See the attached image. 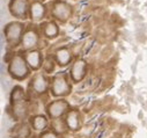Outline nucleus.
<instances>
[{
	"label": "nucleus",
	"mask_w": 147,
	"mask_h": 138,
	"mask_svg": "<svg viewBox=\"0 0 147 138\" xmlns=\"http://www.w3.org/2000/svg\"><path fill=\"white\" fill-rule=\"evenodd\" d=\"M9 72L13 77H15L18 79H22L28 76V67L22 57L15 56L12 59V62L9 64Z\"/></svg>",
	"instance_id": "obj_1"
},
{
	"label": "nucleus",
	"mask_w": 147,
	"mask_h": 138,
	"mask_svg": "<svg viewBox=\"0 0 147 138\" xmlns=\"http://www.w3.org/2000/svg\"><path fill=\"white\" fill-rule=\"evenodd\" d=\"M22 24L19 23V22H12L6 26L5 28V35H6V39L7 41L11 43V44H14L16 45L21 39V35H22Z\"/></svg>",
	"instance_id": "obj_2"
},
{
	"label": "nucleus",
	"mask_w": 147,
	"mask_h": 138,
	"mask_svg": "<svg viewBox=\"0 0 147 138\" xmlns=\"http://www.w3.org/2000/svg\"><path fill=\"white\" fill-rule=\"evenodd\" d=\"M52 92L55 95H66L69 93V86L64 74H58L55 77L52 83Z\"/></svg>",
	"instance_id": "obj_3"
},
{
	"label": "nucleus",
	"mask_w": 147,
	"mask_h": 138,
	"mask_svg": "<svg viewBox=\"0 0 147 138\" xmlns=\"http://www.w3.org/2000/svg\"><path fill=\"white\" fill-rule=\"evenodd\" d=\"M11 13L18 18H24L28 11L27 0H12L9 4Z\"/></svg>",
	"instance_id": "obj_4"
},
{
	"label": "nucleus",
	"mask_w": 147,
	"mask_h": 138,
	"mask_svg": "<svg viewBox=\"0 0 147 138\" xmlns=\"http://www.w3.org/2000/svg\"><path fill=\"white\" fill-rule=\"evenodd\" d=\"M53 14L57 19L65 21L71 15V7L65 3H57L53 8Z\"/></svg>",
	"instance_id": "obj_5"
},
{
	"label": "nucleus",
	"mask_w": 147,
	"mask_h": 138,
	"mask_svg": "<svg viewBox=\"0 0 147 138\" xmlns=\"http://www.w3.org/2000/svg\"><path fill=\"white\" fill-rule=\"evenodd\" d=\"M66 109H67V103L65 101H55V102L51 103V105L49 106V108H48L50 116H52L55 118L61 116L65 113Z\"/></svg>",
	"instance_id": "obj_6"
},
{
	"label": "nucleus",
	"mask_w": 147,
	"mask_h": 138,
	"mask_svg": "<svg viewBox=\"0 0 147 138\" xmlns=\"http://www.w3.org/2000/svg\"><path fill=\"white\" fill-rule=\"evenodd\" d=\"M85 73H86V63L84 60H77L73 64L71 70L72 78L76 81H79L85 77Z\"/></svg>",
	"instance_id": "obj_7"
},
{
	"label": "nucleus",
	"mask_w": 147,
	"mask_h": 138,
	"mask_svg": "<svg viewBox=\"0 0 147 138\" xmlns=\"http://www.w3.org/2000/svg\"><path fill=\"white\" fill-rule=\"evenodd\" d=\"M37 42H38V37L36 35V32L32 31V30H29L27 31L24 35H23V39H22V45L26 50L28 49H32L37 45Z\"/></svg>",
	"instance_id": "obj_8"
},
{
	"label": "nucleus",
	"mask_w": 147,
	"mask_h": 138,
	"mask_svg": "<svg viewBox=\"0 0 147 138\" xmlns=\"http://www.w3.org/2000/svg\"><path fill=\"white\" fill-rule=\"evenodd\" d=\"M44 6L40 3V1H35L34 4H31L30 6V16L32 20L37 21V20H41L43 16H44Z\"/></svg>",
	"instance_id": "obj_9"
},
{
	"label": "nucleus",
	"mask_w": 147,
	"mask_h": 138,
	"mask_svg": "<svg viewBox=\"0 0 147 138\" xmlns=\"http://www.w3.org/2000/svg\"><path fill=\"white\" fill-rule=\"evenodd\" d=\"M32 88L37 92V93H43L47 91L48 88V83L47 79L42 76V74H37L34 80H32Z\"/></svg>",
	"instance_id": "obj_10"
},
{
	"label": "nucleus",
	"mask_w": 147,
	"mask_h": 138,
	"mask_svg": "<svg viewBox=\"0 0 147 138\" xmlns=\"http://www.w3.org/2000/svg\"><path fill=\"white\" fill-rule=\"evenodd\" d=\"M26 60L34 70H36V68H38L41 65V55L38 51H30L27 53Z\"/></svg>",
	"instance_id": "obj_11"
},
{
	"label": "nucleus",
	"mask_w": 147,
	"mask_h": 138,
	"mask_svg": "<svg viewBox=\"0 0 147 138\" xmlns=\"http://www.w3.org/2000/svg\"><path fill=\"white\" fill-rule=\"evenodd\" d=\"M66 122H67V125L72 130H77L78 126H79V115H78V113L77 112H71L67 115Z\"/></svg>",
	"instance_id": "obj_12"
},
{
	"label": "nucleus",
	"mask_w": 147,
	"mask_h": 138,
	"mask_svg": "<svg viewBox=\"0 0 147 138\" xmlns=\"http://www.w3.org/2000/svg\"><path fill=\"white\" fill-rule=\"evenodd\" d=\"M57 62L60 65H66L68 64V62L71 60V52L67 49H60L57 52Z\"/></svg>",
	"instance_id": "obj_13"
},
{
	"label": "nucleus",
	"mask_w": 147,
	"mask_h": 138,
	"mask_svg": "<svg viewBox=\"0 0 147 138\" xmlns=\"http://www.w3.org/2000/svg\"><path fill=\"white\" fill-rule=\"evenodd\" d=\"M44 31H45V34H47V36L53 37V36H56L57 34H58V28H57V26H56L53 22H49V23L45 24Z\"/></svg>",
	"instance_id": "obj_14"
},
{
	"label": "nucleus",
	"mask_w": 147,
	"mask_h": 138,
	"mask_svg": "<svg viewBox=\"0 0 147 138\" xmlns=\"http://www.w3.org/2000/svg\"><path fill=\"white\" fill-rule=\"evenodd\" d=\"M32 125H34L35 130H42V129H44L45 125H47V120H45V117H43V116H36V117L34 118Z\"/></svg>",
	"instance_id": "obj_15"
},
{
	"label": "nucleus",
	"mask_w": 147,
	"mask_h": 138,
	"mask_svg": "<svg viewBox=\"0 0 147 138\" xmlns=\"http://www.w3.org/2000/svg\"><path fill=\"white\" fill-rule=\"evenodd\" d=\"M29 135V129L27 125H21L20 126V130H19V133L16 135V138H26L28 137Z\"/></svg>",
	"instance_id": "obj_16"
},
{
	"label": "nucleus",
	"mask_w": 147,
	"mask_h": 138,
	"mask_svg": "<svg viewBox=\"0 0 147 138\" xmlns=\"http://www.w3.org/2000/svg\"><path fill=\"white\" fill-rule=\"evenodd\" d=\"M42 138H57L55 133H51V132H48V133H44L42 136Z\"/></svg>",
	"instance_id": "obj_17"
},
{
	"label": "nucleus",
	"mask_w": 147,
	"mask_h": 138,
	"mask_svg": "<svg viewBox=\"0 0 147 138\" xmlns=\"http://www.w3.org/2000/svg\"><path fill=\"white\" fill-rule=\"evenodd\" d=\"M36 1H41V0H36Z\"/></svg>",
	"instance_id": "obj_18"
}]
</instances>
